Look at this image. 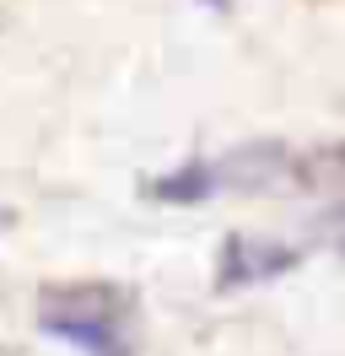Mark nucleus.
<instances>
[{"instance_id":"4","label":"nucleus","mask_w":345,"mask_h":356,"mask_svg":"<svg viewBox=\"0 0 345 356\" xmlns=\"http://www.w3.org/2000/svg\"><path fill=\"white\" fill-rule=\"evenodd\" d=\"M11 222H17V211H6V205H0V232H6Z\"/></svg>"},{"instance_id":"1","label":"nucleus","mask_w":345,"mask_h":356,"mask_svg":"<svg viewBox=\"0 0 345 356\" xmlns=\"http://www.w3.org/2000/svg\"><path fill=\"white\" fill-rule=\"evenodd\" d=\"M38 324L86 356H135V308L119 286L70 281L38 297Z\"/></svg>"},{"instance_id":"2","label":"nucleus","mask_w":345,"mask_h":356,"mask_svg":"<svg viewBox=\"0 0 345 356\" xmlns=\"http://www.w3.org/2000/svg\"><path fill=\"white\" fill-rule=\"evenodd\" d=\"M297 265V248L264 243V238H227L221 243V286H248V281H270Z\"/></svg>"},{"instance_id":"3","label":"nucleus","mask_w":345,"mask_h":356,"mask_svg":"<svg viewBox=\"0 0 345 356\" xmlns=\"http://www.w3.org/2000/svg\"><path fill=\"white\" fill-rule=\"evenodd\" d=\"M323 243L335 248V254H345V200L329 205V216H323Z\"/></svg>"}]
</instances>
